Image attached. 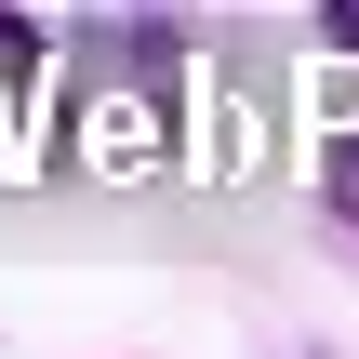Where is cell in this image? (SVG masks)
Listing matches in <instances>:
<instances>
[{
	"label": "cell",
	"instance_id": "1",
	"mask_svg": "<svg viewBox=\"0 0 359 359\" xmlns=\"http://www.w3.org/2000/svg\"><path fill=\"white\" fill-rule=\"evenodd\" d=\"M320 40H333V53H359V0H320Z\"/></svg>",
	"mask_w": 359,
	"mask_h": 359
}]
</instances>
